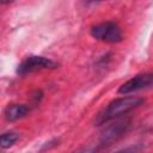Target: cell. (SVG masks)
Instances as JSON below:
<instances>
[{"instance_id": "1", "label": "cell", "mask_w": 153, "mask_h": 153, "mask_svg": "<svg viewBox=\"0 0 153 153\" xmlns=\"http://www.w3.org/2000/svg\"><path fill=\"white\" fill-rule=\"evenodd\" d=\"M143 103L142 98L139 97H122V98H117L115 100H112L111 103L108 104V106L98 114L97 118H96V123L99 124H104L111 120H115L127 112H129L130 110L140 106Z\"/></svg>"}, {"instance_id": "2", "label": "cell", "mask_w": 153, "mask_h": 153, "mask_svg": "<svg viewBox=\"0 0 153 153\" xmlns=\"http://www.w3.org/2000/svg\"><path fill=\"white\" fill-rule=\"evenodd\" d=\"M91 36L106 43H117L122 41V31L114 22H104L92 26Z\"/></svg>"}, {"instance_id": "3", "label": "cell", "mask_w": 153, "mask_h": 153, "mask_svg": "<svg viewBox=\"0 0 153 153\" xmlns=\"http://www.w3.org/2000/svg\"><path fill=\"white\" fill-rule=\"evenodd\" d=\"M57 63L48 57L44 56H29L25 59L19 66H18V74L25 75L27 73L38 71V69H45V68H56Z\"/></svg>"}, {"instance_id": "4", "label": "cell", "mask_w": 153, "mask_h": 153, "mask_svg": "<svg viewBox=\"0 0 153 153\" xmlns=\"http://www.w3.org/2000/svg\"><path fill=\"white\" fill-rule=\"evenodd\" d=\"M153 86V72L149 73H142L137 74L134 78L127 80L124 84H122L118 88V93L121 94H128L146 87Z\"/></svg>"}, {"instance_id": "5", "label": "cell", "mask_w": 153, "mask_h": 153, "mask_svg": "<svg viewBox=\"0 0 153 153\" xmlns=\"http://www.w3.org/2000/svg\"><path fill=\"white\" fill-rule=\"evenodd\" d=\"M128 127H129V121H121V122H116L115 124H111L102 134V137L99 140L98 146L111 145L112 141L117 140L121 135H123L126 133Z\"/></svg>"}, {"instance_id": "6", "label": "cell", "mask_w": 153, "mask_h": 153, "mask_svg": "<svg viewBox=\"0 0 153 153\" xmlns=\"http://www.w3.org/2000/svg\"><path fill=\"white\" fill-rule=\"evenodd\" d=\"M30 112V106L25 104H12L8 105L5 110V118L7 121H17L23 118Z\"/></svg>"}, {"instance_id": "7", "label": "cell", "mask_w": 153, "mask_h": 153, "mask_svg": "<svg viewBox=\"0 0 153 153\" xmlns=\"http://www.w3.org/2000/svg\"><path fill=\"white\" fill-rule=\"evenodd\" d=\"M19 135L13 133V131H8V133H4L1 135V148L5 149V148H8L11 147L17 140H18Z\"/></svg>"}, {"instance_id": "8", "label": "cell", "mask_w": 153, "mask_h": 153, "mask_svg": "<svg viewBox=\"0 0 153 153\" xmlns=\"http://www.w3.org/2000/svg\"><path fill=\"white\" fill-rule=\"evenodd\" d=\"M116 153H137V147H128L123 148L121 151H117Z\"/></svg>"}]
</instances>
